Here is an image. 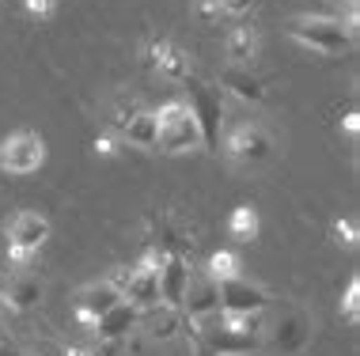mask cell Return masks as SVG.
Returning <instances> with one entry per match:
<instances>
[{"mask_svg":"<svg viewBox=\"0 0 360 356\" xmlns=\"http://www.w3.org/2000/svg\"><path fill=\"white\" fill-rule=\"evenodd\" d=\"M118 300H122V292H118L110 281H91V284H84L80 292L72 296V322L80 326V330H91L95 319H99V315H106Z\"/></svg>","mask_w":360,"mask_h":356,"instance_id":"9","label":"cell"},{"mask_svg":"<svg viewBox=\"0 0 360 356\" xmlns=\"http://www.w3.org/2000/svg\"><path fill=\"white\" fill-rule=\"evenodd\" d=\"M179 311L186 315V319H198V322L220 315V288H217V281H212L205 269H193L190 273V284H186V292H182Z\"/></svg>","mask_w":360,"mask_h":356,"instance_id":"10","label":"cell"},{"mask_svg":"<svg viewBox=\"0 0 360 356\" xmlns=\"http://www.w3.org/2000/svg\"><path fill=\"white\" fill-rule=\"evenodd\" d=\"M220 8H224V15H228V19H239V23H243V19L258 8V0H220Z\"/></svg>","mask_w":360,"mask_h":356,"instance_id":"29","label":"cell"},{"mask_svg":"<svg viewBox=\"0 0 360 356\" xmlns=\"http://www.w3.org/2000/svg\"><path fill=\"white\" fill-rule=\"evenodd\" d=\"M262 341V315H212L201 322L198 356H247Z\"/></svg>","mask_w":360,"mask_h":356,"instance_id":"1","label":"cell"},{"mask_svg":"<svg viewBox=\"0 0 360 356\" xmlns=\"http://www.w3.org/2000/svg\"><path fill=\"white\" fill-rule=\"evenodd\" d=\"M269 341H274V349H281V352H300L311 341V319L304 311H285L277 319V326L269 330Z\"/></svg>","mask_w":360,"mask_h":356,"instance_id":"15","label":"cell"},{"mask_svg":"<svg viewBox=\"0 0 360 356\" xmlns=\"http://www.w3.org/2000/svg\"><path fill=\"white\" fill-rule=\"evenodd\" d=\"M137 330H141V311L129 300H118L106 315L95 319V326L87 334H91V338H110V341H129Z\"/></svg>","mask_w":360,"mask_h":356,"instance_id":"13","label":"cell"},{"mask_svg":"<svg viewBox=\"0 0 360 356\" xmlns=\"http://www.w3.org/2000/svg\"><path fill=\"white\" fill-rule=\"evenodd\" d=\"M239 254L236 250H212L209 254V262H205V273L212 277V281H231V277H239Z\"/></svg>","mask_w":360,"mask_h":356,"instance_id":"21","label":"cell"},{"mask_svg":"<svg viewBox=\"0 0 360 356\" xmlns=\"http://www.w3.org/2000/svg\"><path fill=\"white\" fill-rule=\"evenodd\" d=\"M0 356H23V352H19L12 341H0Z\"/></svg>","mask_w":360,"mask_h":356,"instance_id":"32","label":"cell"},{"mask_svg":"<svg viewBox=\"0 0 360 356\" xmlns=\"http://www.w3.org/2000/svg\"><path fill=\"white\" fill-rule=\"evenodd\" d=\"M285 34L296 46L323 57H342L356 46V27H349L342 15H292Z\"/></svg>","mask_w":360,"mask_h":356,"instance_id":"2","label":"cell"},{"mask_svg":"<svg viewBox=\"0 0 360 356\" xmlns=\"http://www.w3.org/2000/svg\"><path fill=\"white\" fill-rule=\"evenodd\" d=\"M193 19H198L201 27H220L228 15H224L220 0H193Z\"/></svg>","mask_w":360,"mask_h":356,"instance_id":"25","label":"cell"},{"mask_svg":"<svg viewBox=\"0 0 360 356\" xmlns=\"http://www.w3.org/2000/svg\"><path fill=\"white\" fill-rule=\"evenodd\" d=\"M155 114V152L163 156H186V152L201 148V129L193 121L186 99H167Z\"/></svg>","mask_w":360,"mask_h":356,"instance_id":"3","label":"cell"},{"mask_svg":"<svg viewBox=\"0 0 360 356\" xmlns=\"http://www.w3.org/2000/svg\"><path fill=\"white\" fill-rule=\"evenodd\" d=\"M342 319L349 326L360 322V277H349L345 284V296H342Z\"/></svg>","mask_w":360,"mask_h":356,"instance_id":"24","label":"cell"},{"mask_svg":"<svg viewBox=\"0 0 360 356\" xmlns=\"http://www.w3.org/2000/svg\"><path fill=\"white\" fill-rule=\"evenodd\" d=\"M141 57H144V65H148L152 72H160L163 80H171V84H182V80L193 76L190 53L182 50L179 42H171V38H148Z\"/></svg>","mask_w":360,"mask_h":356,"instance_id":"8","label":"cell"},{"mask_svg":"<svg viewBox=\"0 0 360 356\" xmlns=\"http://www.w3.org/2000/svg\"><path fill=\"white\" fill-rule=\"evenodd\" d=\"M190 273H193V262H190V258H179V254H167V258H163V265L155 269L160 303L182 307V292H186V284H190Z\"/></svg>","mask_w":360,"mask_h":356,"instance_id":"14","label":"cell"},{"mask_svg":"<svg viewBox=\"0 0 360 356\" xmlns=\"http://www.w3.org/2000/svg\"><path fill=\"white\" fill-rule=\"evenodd\" d=\"M224 53H228L231 65L250 69V61L258 57V31L250 23H236L228 34H224Z\"/></svg>","mask_w":360,"mask_h":356,"instance_id":"18","label":"cell"},{"mask_svg":"<svg viewBox=\"0 0 360 356\" xmlns=\"http://www.w3.org/2000/svg\"><path fill=\"white\" fill-rule=\"evenodd\" d=\"M262 232V220H258V209L255 205H236L228 213V239H236V243H255Z\"/></svg>","mask_w":360,"mask_h":356,"instance_id":"19","label":"cell"},{"mask_svg":"<svg viewBox=\"0 0 360 356\" xmlns=\"http://www.w3.org/2000/svg\"><path fill=\"white\" fill-rule=\"evenodd\" d=\"M186 84V107L193 114L201 129V148L209 152H220V137H224V118H228V107H224V91L212 88V84H201V80H182Z\"/></svg>","mask_w":360,"mask_h":356,"instance_id":"5","label":"cell"},{"mask_svg":"<svg viewBox=\"0 0 360 356\" xmlns=\"http://www.w3.org/2000/svg\"><path fill=\"white\" fill-rule=\"evenodd\" d=\"M220 148H224V156L231 163H239V167H262V163H269V156H274V137H269L258 121H243L236 129L224 133Z\"/></svg>","mask_w":360,"mask_h":356,"instance_id":"7","label":"cell"},{"mask_svg":"<svg viewBox=\"0 0 360 356\" xmlns=\"http://www.w3.org/2000/svg\"><path fill=\"white\" fill-rule=\"evenodd\" d=\"M141 110H144V107H141L137 99H129V95H118V99H114V107H110V129L122 133Z\"/></svg>","mask_w":360,"mask_h":356,"instance_id":"22","label":"cell"},{"mask_svg":"<svg viewBox=\"0 0 360 356\" xmlns=\"http://www.w3.org/2000/svg\"><path fill=\"white\" fill-rule=\"evenodd\" d=\"M23 12L31 19H38V23H50L57 12V0H23Z\"/></svg>","mask_w":360,"mask_h":356,"instance_id":"27","label":"cell"},{"mask_svg":"<svg viewBox=\"0 0 360 356\" xmlns=\"http://www.w3.org/2000/svg\"><path fill=\"white\" fill-rule=\"evenodd\" d=\"M31 356H76V349H69V345H61V341H53V338H38Z\"/></svg>","mask_w":360,"mask_h":356,"instance_id":"28","label":"cell"},{"mask_svg":"<svg viewBox=\"0 0 360 356\" xmlns=\"http://www.w3.org/2000/svg\"><path fill=\"white\" fill-rule=\"evenodd\" d=\"M220 311L228 315H262L269 307V296L262 284H250L247 277H231V281H220Z\"/></svg>","mask_w":360,"mask_h":356,"instance_id":"11","label":"cell"},{"mask_svg":"<svg viewBox=\"0 0 360 356\" xmlns=\"http://www.w3.org/2000/svg\"><path fill=\"white\" fill-rule=\"evenodd\" d=\"M95 152H99V156H114V152H118V140L114 137H95Z\"/></svg>","mask_w":360,"mask_h":356,"instance_id":"30","label":"cell"},{"mask_svg":"<svg viewBox=\"0 0 360 356\" xmlns=\"http://www.w3.org/2000/svg\"><path fill=\"white\" fill-rule=\"evenodd\" d=\"M46 163V137L34 129H15L0 140V171L12 178L34 175Z\"/></svg>","mask_w":360,"mask_h":356,"instance_id":"6","label":"cell"},{"mask_svg":"<svg viewBox=\"0 0 360 356\" xmlns=\"http://www.w3.org/2000/svg\"><path fill=\"white\" fill-rule=\"evenodd\" d=\"M129 341H110V338H91L87 334V345L76 349V356H122Z\"/></svg>","mask_w":360,"mask_h":356,"instance_id":"23","label":"cell"},{"mask_svg":"<svg viewBox=\"0 0 360 356\" xmlns=\"http://www.w3.org/2000/svg\"><path fill=\"white\" fill-rule=\"evenodd\" d=\"M356 125H360V121H356V110H349V114H345V133H349V137H356Z\"/></svg>","mask_w":360,"mask_h":356,"instance_id":"31","label":"cell"},{"mask_svg":"<svg viewBox=\"0 0 360 356\" xmlns=\"http://www.w3.org/2000/svg\"><path fill=\"white\" fill-rule=\"evenodd\" d=\"M141 330L148 334L152 341H171L179 338L182 330V311L179 307H167V303H155L148 311H141Z\"/></svg>","mask_w":360,"mask_h":356,"instance_id":"17","label":"cell"},{"mask_svg":"<svg viewBox=\"0 0 360 356\" xmlns=\"http://www.w3.org/2000/svg\"><path fill=\"white\" fill-rule=\"evenodd\" d=\"M118 137L129 144V148H144V152H155V114L152 110H141Z\"/></svg>","mask_w":360,"mask_h":356,"instance_id":"20","label":"cell"},{"mask_svg":"<svg viewBox=\"0 0 360 356\" xmlns=\"http://www.w3.org/2000/svg\"><path fill=\"white\" fill-rule=\"evenodd\" d=\"M50 239V220L34 209H19L8 216L4 224V243H8V265L12 269H27L38 258V250Z\"/></svg>","mask_w":360,"mask_h":356,"instance_id":"4","label":"cell"},{"mask_svg":"<svg viewBox=\"0 0 360 356\" xmlns=\"http://www.w3.org/2000/svg\"><path fill=\"white\" fill-rule=\"evenodd\" d=\"M220 91L236 95L239 103H250V107H262V103H266V84H262L250 69H243V65H228V69L220 72Z\"/></svg>","mask_w":360,"mask_h":356,"instance_id":"16","label":"cell"},{"mask_svg":"<svg viewBox=\"0 0 360 356\" xmlns=\"http://www.w3.org/2000/svg\"><path fill=\"white\" fill-rule=\"evenodd\" d=\"M356 239H360V228H356V220H353V216L334 220V243H338V246H349V250H353V246H356Z\"/></svg>","mask_w":360,"mask_h":356,"instance_id":"26","label":"cell"},{"mask_svg":"<svg viewBox=\"0 0 360 356\" xmlns=\"http://www.w3.org/2000/svg\"><path fill=\"white\" fill-rule=\"evenodd\" d=\"M38 303H42V281L27 269H12L0 284V307H8L12 315H31Z\"/></svg>","mask_w":360,"mask_h":356,"instance_id":"12","label":"cell"}]
</instances>
